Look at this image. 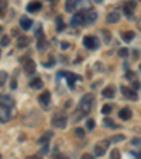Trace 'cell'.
<instances>
[{
	"label": "cell",
	"mask_w": 141,
	"mask_h": 159,
	"mask_svg": "<svg viewBox=\"0 0 141 159\" xmlns=\"http://www.w3.org/2000/svg\"><path fill=\"white\" fill-rule=\"evenodd\" d=\"M41 7H43V4H41L38 0H34V2L28 3L27 11H30V13H37V11H40V10H41Z\"/></svg>",
	"instance_id": "7c38bea8"
},
{
	"label": "cell",
	"mask_w": 141,
	"mask_h": 159,
	"mask_svg": "<svg viewBox=\"0 0 141 159\" xmlns=\"http://www.w3.org/2000/svg\"><path fill=\"white\" fill-rule=\"evenodd\" d=\"M119 56H120V58H127V56H129V49H127V48L119 49Z\"/></svg>",
	"instance_id": "83f0119b"
},
{
	"label": "cell",
	"mask_w": 141,
	"mask_h": 159,
	"mask_svg": "<svg viewBox=\"0 0 141 159\" xmlns=\"http://www.w3.org/2000/svg\"><path fill=\"white\" fill-rule=\"evenodd\" d=\"M124 14H126L127 17H131V15H133V10L130 9V7L124 6Z\"/></svg>",
	"instance_id": "8d00e7d4"
},
{
	"label": "cell",
	"mask_w": 141,
	"mask_h": 159,
	"mask_svg": "<svg viewBox=\"0 0 141 159\" xmlns=\"http://www.w3.org/2000/svg\"><path fill=\"white\" fill-rule=\"evenodd\" d=\"M124 135L123 134H120V135H116V137H113L111 138V141H113V142H120V141H124Z\"/></svg>",
	"instance_id": "836d02e7"
},
{
	"label": "cell",
	"mask_w": 141,
	"mask_h": 159,
	"mask_svg": "<svg viewBox=\"0 0 141 159\" xmlns=\"http://www.w3.org/2000/svg\"><path fill=\"white\" fill-rule=\"evenodd\" d=\"M80 159H93V158L89 155V153H85V155H82V158Z\"/></svg>",
	"instance_id": "f6af8a7d"
},
{
	"label": "cell",
	"mask_w": 141,
	"mask_h": 159,
	"mask_svg": "<svg viewBox=\"0 0 141 159\" xmlns=\"http://www.w3.org/2000/svg\"><path fill=\"white\" fill-rule=\"evenodd\" d=\"M86 127H88V130H93V128H95V121H93L92 118L88 120V122H86Z\"/></svg>",
	"instance_id": "d590c367"
},
{
	"label": "cell",
	"mask_w": 141,
	"mask_h": 159,
	"mask_svg": "<svg viewBox=\"0 0 141 159\" xmlns=\"http://www.w3.org/2000/svg\"><path fill=\"white\" fill-rule=\"evenodd\" d=\"M54 64H55V59L49 56V61H48V62H44V66L49 68V66H52V65H54Z\"/></svg>",
	"instance_id": "74e56055"
},
{
	"label": "cell",
	"mask_w": 141,
	"mask_h": 159,
	"mask_svg": "<svg viewBox=\"0 0 141 159\" xmlns=\"http://www.w3.org/2000/svg\"><path fill=\"white\" fill-rule=\"evenodd\" d=\"M48 2H51V3H55L57 0H48Z\"/></svg>",
	"instance_id": "f907efd6"
},
{
	"label": "cell",
	"mask_w": 141,
	"mask_h": 159,
	"mask_svg": "<svg viewBox=\"0 0 141 159\" xmlns=\"http://www.w3.org/2000/svg\"><path fill=\"white\" fill-rule=\"evenodd\" d=\"M103 33H104V41H106V42H109V41H110V38H111L110 33H109V31H103Z\"/></svg>",
	"instance_id": "60d3db41"
},
{
	"label": "cell",
	"mask_w": 141,
	"mask_h": 159,
	"mask_svg": "<svg viewBox=\"0 0 141 159\" xmlns=\"http://www.w3.org/2000/svg\"><path fill=\"white\" fill-rule=\"evenodd\" d=\"M16 87H17V83H16V80L13 79L11 80V89H16Z\"/></svg>",
	"instance_id": "7dc6e473"
},
{
	"label": "cell",
	"mask_w": 141,
	"mask_h": 159,
	"mask_svg": "<svg viewBox=\"0 0 141 159\" xmlns=\"http://www.w3.org/2000/svg\"><path fill=\"white\" fill-rule=\"evenodd\" d=\"M83 23H85V20H83V13H76V14H74V17L70 20V25L75 28L82 25Z\"/></svg>",
	"instance_id": "ba28073f"
},
{
	"label": "cell",
	"mask_w": 141,
	"mask_h": 159,
	"mask_svg": "<svg viewBox=\"0 0 141 159\" xmlns=\"http://www.w3.org/2000/svg\"><path fill=\"white\" fill-rule=\"evenodd\" d=\"M52 135H54V134H52V131H47L45 134H44L43 137L38 139V145H45V144H48V141L52 138Z\"/></svg>",
	"instance_id": "d6986e66"
},
{
	"label": "cell",
	"mask_w": 141,
	"mask_h": 159,
	"mask_svg": "<svg viewBox=\"0 0 141 159\" xmlns=\"http://www.w3.org/2000/svg\"><path fill=\"white\" fill-rule=\"evenodd\" d=\"M2 31H3V28H2V25H0V34H2Z\"/></svg>",
	"instance_id": "816d5d0a"
},
{
	"label": "cell",
	"mask_w": 141,
	"mask_h": 159,
	"mask_svg": "<svg viewBox=\"0 0 141 159\" xmlns=\"http://www.w3.org/2000/svg\"><path fill=\"white\" fill-rule=\"evenodd\" d=\"M10 120V108L0 106V122H6Z\"/></svg>",
	"instance_id": "8fae6325"
},
{
	"label": "cell",
	"mask_w": 141,
	"mask_h": 159,
	"mask_svg": "<svg viewBox=\"0 0 141 159\" xmlns=\"http://www.w3.org/2000/svg\"><path fill=\"white\" fill-rule=\"evenodd\" d=\"M133 145H141V139H134L133 141Z\"/></svg>",
	"instance_id": "bcb514c9"
},
{
	"label": "cell",
	"mask_w": 141,
	"mask_h": 159,
	"mask_svg": "<svg viewBox=\"0 0 141 159\" xmlns=\"http://www.w3.org/2000/svg\"><path fill=\"white\" fill-rule=\"evenodd\" d=\"M44 86L43 80L40 79V77H34V79H31L30 82V87H33V89H41Z\"/></svg>",
	"instance_id": "44dd1931"
},
{
	"label": "cell",
	"mask_w": 141,
	"mask_h": 159,
	"mask_svg": "<svg viewBox=\"0 0 141 159\" xmlns=\"http://www.w3.org/2000/svg\"><path fill=\"white\" fill-rule=\"evenodd\" d=\"M131 116H133V113H131V110H130L129 107H123L121 110L119 111V117L121 120H124V121H126V120H130L131 118Z\"/></svg>",
	"instance_id": "9a60e30c"
},
{
	"label": "cell",
	"mask_w": 141,
	"mask_h": 159,
	"mask_svg": "<svg viewBox=\"0 0 141 159\" xmlns=\"http://www.w3.org/2000/svg\"><path fill=\"white\" fill-rule=\"evenodd\" d=\"M58 76H65V77H66V82H68V86H69V87H74L75 82L80 79L78 75H74V73H70V72H65V70L58 72Z\"/></svg>",
	"instance_id": "277c9868"
},
{
	"label": "cell",
	"mask_w": 141,
	"mask_h": 159,
	"mask_svg": "<svg viewBox=\"0 0 141 159\" xmlns=\"http://www.w3.org/2000/svg\"><path fill=\"white\" fill-rule=\"evenodd\" d=\"M66 121H68V117L65 113H55L54 117H52V126L57 127V128H65L66 127Z\"/></svg>",
	"instance_id": "7a4b0ae2"
},
{
	"label": "cell",
	"mask_w": 141,
	"mask_h": 159,
	"mask_svg": "<svg viewBox=\"0 0 141 159\" xmlns=\"http://www.w3.org/2000/svg\"><path fill=\"white\" fill-rule=\"evenodd\" d=\"M7 7V0H0V15H3V10Z\"/></svg>",
	"instance_id": "1f68e13d"
},
{
	"label": "cell",
	"mask_w": 141,
	"mask_h": 159,
	"mask_svg": "<svg viewBox=\"0 0 141 159\" xmlns=\"http://www.w3.org/2000/svg\"><path fill=\"white\" fill-rule=\"evenodd\" d=\"M55 25H57V31L61 33V31L65 30V23H64V19H62L61 15H58L55 19Z\"/></svg>",
	"instance_id": "603a6c76"
},
{
	"label": "cell",
	"mask_w": 141,
	"mask_h": 159,
	"mask_svg": "<svg viewBox=\"0 0 141 159\" xmlns=\"http://www.w3.org/2000/svg\"><path fill=\"white\" fill-rule=\"evenodd\" d=\"M0 55H2V51H0Z\"/></svg>",
	"instance_id": "db71d44e"
},
{
	"label": "cell",
	"mask_w": 141,
	"mask_h": 159,
	"mask_svg": "<svg viewBox=\"0 0 141 159\" xmlns=\"http://www.w3.org/2000/svg\"><path fill=\"white\" fill-rule=\"evenodd\" d=\"M76 7L85 10H92V2L90 0H76Z\"/></svg>",
	"instance_id": "2e32d148"
},
{
	"label": "cell",
	"mask_w": 141,
	"mask_h": 159,
	"mask_svg": "<svg viewBox=\"0 0 141 159\" xmlns=\"http://www.w3.org/2000/svg\"><path fill=\"white\" fill-rule=\"evenodd\" d=\"M35 70H37V65H35V62H34L33 59H28V61L24 62V72L27 75L34 73Z\"/></svg>",
	"instance_id": "9c48e42d"
},
{
	"label": "cell",
	"mask_w": 141,
	"mask_h": 159,
	"mask_svg": "<svg viewBox=\"0 0 141 159\" xmlns=\"http://www.w3.org/2000/svg\"><path fill=\"white\" fill-rule=\"evenodd\" d=\"M134 37H135V33L134 31H124V33L121 34V38L126 42H130V41H133L134 40Z\"/></svg>",
	"instance_id": "7402d4cb"
},
{
	"label": "cell",
	"mask_w": 141,
	"mask_h": 159,
	"mask_svg": "<svg viewBox=\"0 0 141 159\" xmlns=\"http://www.w3.org/2000/svg\"><path fill=\"white\" fill-rule=\"evenodd\" d=\"M35 37L38 38V40H40V38H45L44 37V31H43V25H38V28L37 30H35Z\"/></svg>",
	"instance_id": "484cf974"
},
{
	"label": "cell",
	"mask_w": 141,
	"mask_h": 159,
	"mask_svg": "<svg viewBox=\"0 0 141 159\" xmlns=\"http://www.w3.org/2000/svg\"><path fill=\"white\" fill-rule=\"evenodd\" d=\"M75 134H76V137L82 138V137H85V130L83 128H75Z\"/></svg>",
	"instance_id": "d6a6232c"
},
{
	"label": "cell",
	"mask_w": 141,
	"mask_h": 159,
	"mask_svg": "<svg viewBox=\"0 0 141 159\" xmlns=\"http://www.w3.org/2000/svg\"><path fill=\"white\" fill-rule=\"evenodd\" d=\"M127 77H129V80H133L135 77V75L133 72H127Z\"/></svg>",
	"instance_id": "7bdbcfd3"
},
{
	"label": "cell",
	"mask_w": 141,
	"mask_h": 159,
	"mask_svg": "<svg viewBox=\"0 0 141 159\" xmlns=\"http://www.w3.org/2000/svg\"><path fill=\"white\" fill-rule=\"evenodd\" d=\"M10 44V37H7V35H4L2 40H0V45L2 46H7Z\"/></svg>",
	"instance_id": "f1b7e54d"
},
{
	"label": "cell",
	"mask_w": 141,
	"mask_h": 159,
	"mask_svg": "<svg viewBox=\"0 0 141 159\" xmlns=\"http://www.w3.org/2000/svg\"><path fill=\"white\" fill-rule=\"evenodd\" d=\"M102 95H103L104 97H107V99L114 97V87H113V86H109V87H106V89L102 92Z\"/></svg>",
	"instance_id": "cb8c5ba5"
},
{
	"label": "cell",
	"mask_w": 141,
	"mask_h": 159,
	"mask_svg": "<svg viewBox=\"0 0 141 159\" xmlns=\"http://www.w3.org/2000/svg\"><path fill=\"white\" fill-rule=\"evenodd\" d=\"M121 93L124 96H126L127 99H130V100H138V95L134 92L133 89H129V87H126V86H121Z\"/></svg>",
	"instance_id": "52a82bcc"
},
{
	"label": "cell",
	"mask_w": 141,
	"mask_h": 159,
	"mask_svg": "<svg viewBox=\"0 0 141 159\" xmlns=\"http://www.w3.org/2000/svg\"><path fill=\"white\" fill-rule=\"evenodd\" d=\"M140 70H141V65H140Z\"/></svg>",
	"instance_id": "f5cc1de1"
},
{
	"label": "cell",
	"mask_w": 141,
	"mask_h": 159,
	"mask_svg": "<svg viewBox=\"0 0 141 159\" xmlns=\"http://www.w3.org/2000/svg\"><path fill=\"white\" fill-rule=\"evenodd\" d=\"M96 19H98V14H96V11L88 10V11L83 13V20H85V23H88V24H92V23H95Z\"/></svg>",
	"instance_id": "30bf717a"
},
{
	"label": "cell",
	"mask_w": 141,
	"mask_h": 159,
	"mask_svg": "<svg viewBox=\"0 0 141 159\" xmlns=\"http://www.w3.org/2000/svg\"><path fill=\"white\" fill-rule=\"evenodd\" d=\"M52 159H68V156L62 155V153H55V155L52 156Z\"/></svg>",
	"instance_id": "f35d334b"
},
{
	"label": "cell",
	"mask_w": 141,
	"mask_h": 159,
	"mask_svg": "<svg viewBox=\"0 0 141 159\" xmlns=\"http://www.w3.org/2000/svg\"><path fill=\"white\" fill-rule=\"evenodd\" d=\"M120 20V13L119 11H111L107 14V23H111V24H114V23H119Z\"/></svg>",
	"instance_id": "ac0fdd59"
},
{
	"label": "cell",
	"mask_w": 141,
	"mask_h": 159,
	"mask_svg": "<svg viewBox=\"0 0 141 159\" xmlns=\"http://www.w3.org/2000/svg\"><path fill=\"white\" fill-rule=\"evenodd\" d=\"M103 124H104L106 127H114L113 120H110V118H104V120H103Z\"/></svg>",
	"instance_id": "e575fe53"
},
{
	"label": "cell",
	"mask_w": 141,
	"mask_h": 159,
	"mask_svg": "<svg viewBox=\"0 0 141 159\" xmlns=\"http://www.w3.org/2000/svg\"><path fill=\"white\" fill-rule=\"evenodd\" d=\"M38 101L43 104L44 107H48V104L51 103V93H49V92H44L43 95L38 97Z\"/></svg>",
	"instance_id": "4fadbf2b"
},
{
	"label": "cell",
	"mask_w": 141,
	"mask_h": 159,
	"mask_svg": "<svg viewBox=\"0 0 141 159\" xmlns=\"http://www.w3.org/2000/svg\"><path fill=\"white\" fill-rule=\"evenodd\" d=\"M110 111H111V106H109V104H104L103 107H102V113L106 114V116L110 114Z\"/></svg>",
	"instance_id": "f546056e"
},
{
	"label": "cell",
	"mask_w": 141,
	"mask_h": 159,
	"mask_svg": "<svg viewBox=\"0 0 141 159\" xmlns=\"http://www.w3.org/2000/svg\"><path fill=\"white\" fill-rule=\"evenodd\" d=\"M69 48V42H61V49H68Z\"/></svg>",
	"instance_id": "b9f144b4"
},
{
	"label": "cell",
	"mask_w": 141,
	"mask_h": 159,
	"mask_svg": "<svg viewBox=\"0 0 141 159\" xmlns=\"http://www.w3.org/2000/svg\"><path fill=\"white\" fill-rule=\"evenodd\" d=\"M109 145H110V141H109V139H102V141H99L98 144L95 145V155H96V156H103Z\"/></svg>",
	"instance_id": "3957f363"
},
{
	"label": "cell",
	"mask_w": 141,
	"mask_h": 159,
	"mask_svg": "<svg viewBox=\"0 0 141 159\" xmlns=\"http://www.w3.org/2000/svg\"><path fill=\"white\" fill-rule=\"evenodd\" d=\"M83 45L88 49H98L99 48V40L93 35H89V37L83 38Z\"/></svg>",
	"instance_id": "5b68a950"
},
{
	"label": "cell",
	"mask_w": 141,
	"mask_h": 159,
	"mask_svg": "<svg viewBox=\"0 0 141 159\" xmlns=\"http://www.w3.org/2000/svg\"><path fill=\"white\" fill-rule=\"evenodd\" d=\"M48 149H49L48 144H45V145H44V148L41 149V153H47V152H48Z\"/></svg>",
	"instance_id": "ee69618b"
},
{
	"label": "cell",
	"mask_w": 141,
	"mask_h": 159,
	"mask_svg": "<svg viewBox=\"0 0 141 159\" xmlns=\"http://www.w3.org/2000/svg\"><path fill=\"white\" fill-rule=\"evenodd\" d=\"M6 79H7L6 72H0V86H3L4 83H6Z\"/></svg>",
	"instance_id": "4dcf8cb0"
},
{
	"label": "cell",
	"mask_w": 141,
	"mask_h": 159,
	"mask_svg": "<svg viewBox=\"0 0 141 159\" xmlns=\"http://www.w3.org/2000/svg\"><path fill=\"white\" fill-rule=\"evenodd\" d=\"M75 9H76V0H66L65 2V10L68 13L75 11Z\"/></svg>",
	"instance_id": "ffe728a7"
},
{
	"label": "cell",
	"mask_w": 141,
	"mask_h": 159,
	"mask_svg": "<svg viewBox=\"0 0 141 159\" xmlns=\"http://www.w3.org/2000/svg\"><path fill=\"white\" fill-rule=\"evenodd\" d=\"M30 42H31V40L28 37H25V35H20V37L17 38V46H19V48H25Z\"/></svg>",
	"instance_id": "e0dca14e"
},
{
	"label": "cell",
	"mask_w": 141,
	"mask_h": 159,
	"mask_svg": "<svg viewBox=\"0 0 141 159\" xmlns=\"http://www.w3.org/2000/svg\"><path fill=\"white\" fill-rule=\"evenodd\" d=\"M19 31H17V30H13V35H16V37H17V35H19Z\"/></svg>",
	"instance_id": "c3c4849f"
},
{
	"label": "cell",
	"mask_w": 141,
	"mask_h": 159,
	"mask_svg": "<svg viewBox=\"0 0 141 159\" xmlns=\"http://www.w3.org/2000/svg\"><path fill=\"white\" fill-rule=\"evenodd\" d=\"M47 41H45V38H40L38 40V44H37V48L40 49V51H45L47 49Z\"/></svg>",
	"instance_id": "d4e9b609"
},
{
	"label": "cell",
	"mask_w": 141,
	"mask_h": 159,
	"mask_svg": "<svg viewBox=\"0 0 141 159\" xmlns=\"http://www.w3.org/2000/svg\"><path fill=\"white\" fill-rule=\"evenodd\" d=\"M27 159H41V158H38V156H28Z\"/></svg>",
	"instance_id": "681fc988"
},
{
	"label": "cell",
	"mask_w": 141,
	"mask_h": 159,
	"mask_svg": "<svg viewBox=\"0 0 141 159\" xmlns=\"http://www.w3.org/2000/svg\"><path fill=\"white\" fill-rule=\"evenodd\" d=\"M0 158H2V156H0Z\"/></svg>",
	"instance_id": "11a10c76"
},
{
	"label": "cell",
	"mask_w": 141,
	"mask_h": 159,
	"mask_svg": "<svg viewBox=\"0 0 141 159\" xmlns=\"http://www.w3.org/2000/svg\"><path fill=\"white\" fill-rule=\"evenodd\" d=\"M126 6L130 7L131 10H134L135 9V2H134V0H130V2H127V3H126Z\"/></svg>",
	"instance_id": "ab89813d"
},
{
	"label": "cell",
	"mask_w": 141,
	"mask_h": 159,
	"mask_svg": "<svg viewBox=\"0 0 141 159\" xmlns=\"http://www.w3.org/2000/svg\"><path fill=\"white\" fill-rule=\"evenodd\" d=\"M31 25H33V20L28 19L27 15H23L21 19H20V27L23 30H28V28H31Z\"/></svg>",
	"instance_id": "5bb4252c"
},
{
	"label": "cell",
	"mask_w": 141,
	"mask_h": 159,
	"mask_svg": "<svg viewBox=\"0 0 141 159\" xmlns=\"http://www.w3.org/2000/svg\"><path fill=\"white\" fill-rule=\"evenodd\" d=\"M0 106L11 108L13 106H14V99L9 95H0Z\"/></svg>",
	"instance_id": "8992f818"
},
{
	"label": "cell",
	"mask_w": 141,
	"mask_h": 159,
	"mask_svg": "<svg viewBox=\"0 0 141 159\" xmlns=\"http://www.w3.org/2000/svg\"><path fill=\"white\" fill-rule=\"evenodd\" d=\"M110 159H121V155H120L119 149H113L110 152Z\"/></svg>",
	"instance_id": "4316f807"
},
{
	"label": "cell",
	"mask_w": 141,
	"mask_h": 159,
	"mask_svg": "<svg viewBox=\"0 0 141 159\" xmlns=\"http://www.w3.org/2000/svg\"><path fill=\"white\" fill-rule=\"evenodd\" d=\"M93 100H95V96L93 95H85L82 99H80V103H79V110L82 111L83 114H89V111H90V108H92V106H93Z\"/></svg>",
	"instance_id": "6da1fadb"
}]
</instances>
